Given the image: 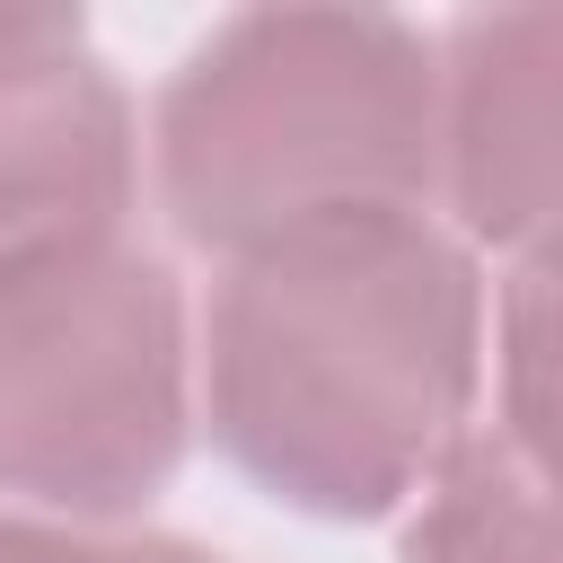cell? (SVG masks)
Here are the masks:
<instances>
[{
	"label": "cell",
	"instance_id": "obj_7",
	"mask_svg": "<svg viewBox=\"0 0 563 563\" xmlns=\"http://www.w3.org/2000/svg\"><path fill=\"white\" fill-rule=\"evenodd\" d=\"M493 369H501V440L545 457V255L519 264L510 308L493 317Z\"/></svg>",
	"mask_w": 563,
	"mask_h": 563
},
{
	"label": "cell",
	"instance_id": "obj_3",
	"mask_svg": "<svg viewBox=\"0 0 563 563\" xmlns=\"http://www.w3.org/2000/svg\"><path fill=\"white\" fill-rule=\"evenodd\" d=\"M185 299L123 229L0 273V493L132 519L185 457Z\"/></svg>",
	"mask_w": 563,
	"mask_h": 563
},
{
	"label": "cell",
	"instance_id": "obj_4",
	"mask_svg": "<svg viewBox=\"0 0 563 563\" xmlns=\"http://www.w3.org/2000/svg\"><path fill=\"white\" fill-rule=\"evenodd\" d=\"M132 202V106L70 9L0 26V273L79 238H114Z\"/></svg>",
	"mask_w": 563,
	"mask_h": 563
},
{
	"label": "cell",
	"instance_id": "obj_5",
	"mask_svg": "<svg viewBox=\"0 0 563 563\" xmlns=\"http://www.w3.org/2000/svg\"><path fill=\"white\" fill-rule=\"evenodd\" d=\"M554 9H493L431 53V185L484 246L545 255L554 220Z\"/></svg>",
	"mask_w": 563,
	"mask_h": 563
},
{
	"label": "cell",
	"instance_id": "obj_9",
	"mask_svg": "<svg viewBox=\"0 0 563 563\" xmlns=\"http://www.w3.org/2000/svg\"><path fill=\"white\" fill-rule=\"evenodd\" d=\"M62 528H44V519H18V510H0V563H62Z\"/></svg>",
	"mask_w": 563,
	"mask_h": 563
},
{
	"label": "cell",
	"instance_id": "obj_2",
	"mask_svg": "<svg viewBox=\"0 0 563 563\" xmlns=\"http://www.w3.org/2000/svg\"><path fill=\"white\" fill-rule=\"evenodd\" d=\"M158 202L194 246L413 211L431 194V44L378 9H238L158 97Z\"/></svg>",
	"mask_w": 563,
	"mask_h": 563
},
{
	"label": "cell",
	"instance_id": "obj_6",
	"mask_svg": "<svg viewBox=\"0 0 563 563\" xmlns=\"http://www.w3.org/2000/svg\"><path fill=\"white\" fill-rule=\"evenodd\" d=\"M405 563H563L545 457L501 431H457L449 457L413 484Z\"/></svg>",
	"mask_w": 563,
	"mask_h": 563
},
{
	"label": "cell",
	"instance_id": "obj_1",
	"mask_svg": "<svg viewBox=\"0 0 563 563\" xmlns=\"http://www.w3.org/2000/svg\"><path fill=\"white\" fill-rule=\"evenodd\" d=\"M484 282L422 211H343L229 255L202 325L211 440L308 519H378L466 431Z\"/></svg>",
	"mask_w": 563,
	"mask_h": 563
},
{
	"label": "cell",
	"instance_id": "obj_8",
	"mask_svg": "<svg viewBox=\"0 0 563 563\" xmlns=\"http://www.w3.org/2000/svg\"><path fill=\"white\" fill-rule=\"evenodd\" d=\"M62 563H220V554L185 537H70Z\"/></svg>",
	"mask_w": 563,
	"mask_h": 563
}]
</instances>
